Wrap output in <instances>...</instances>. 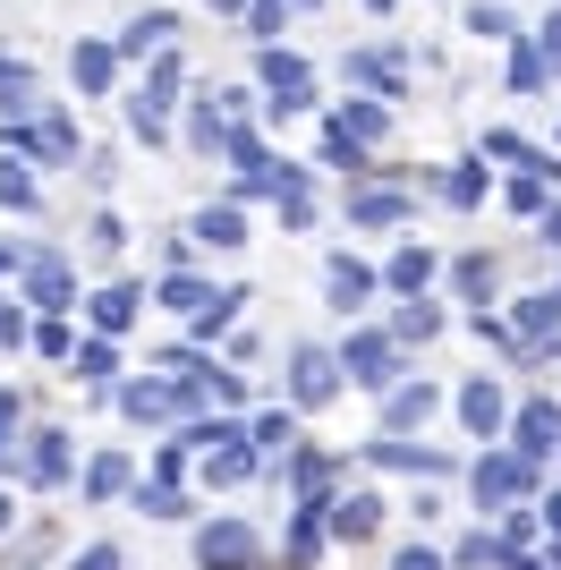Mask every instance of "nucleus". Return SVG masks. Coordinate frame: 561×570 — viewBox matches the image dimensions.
<instances>
[{"mask_svg":"<svg viewBox=\"0 0 561 570\" xmlns=\"http://www.w3.org/2000/svg\"><path fill=\"white\" fill-rule=\"evenodd\" d=\"M537 476H544V460H528V452H476L468 460V494H476V511L485 520H502V511H519V502L537 494Z\"/></svg>","mask_w":561,"mask_h":570,"instance_id":"1","label":"nucleus"},{"mask_svg":"<svg viewBox=\"0 0 561 570\" xmlns=\"http://www.w3.org/2000/svg\"><path fill=\"white\" fill-rule=\"evenodd\" d=\"M341 375H350L357 392H383V401H392L400 383H409V357H400V341H392V333L357 324V333L341 341Z\"/></svg>","mask_w":561,"mask_h":570,"instance_id":"2","label":"nucleus"},{"mask_svg":"<svg viewBox=\"0 0 561 570\" xmlns=\"http://www.w3.org/2000/svg\"><path fill=\"white\" fill-rule=\"evenodd\" d=\"M341 383H350V375H341V350H324V341H289V409H298V417H306V409H332V401H341Z\"/></svg>","mask_w":561,"mask_h":570,"instance_id":"3","label":"nucleus"},{"mask_svg":"<svg viewBox=\"0 0 561 570\" xmlns=\"http://www.w3.org/2000/svg\"><path fill=\"white\" fill-rule=\"evenodd\" d=\"M26 307L35 315H69L77 307V273H69V256H60V247H26Z\"/></svg>","mask_w":561,"mask_h":570,"instance_id":"4","label":"nucleus"},{"mask_svg":"<svg viewBox=\"0 0 561 570\" xmlns=\"http://www.w3.org/2000/svg\"><path fill=\"white\" fill-rule=\"evenodd\" d=\"M111 401L128 426H179V383L170 375H128V383H111Z\"/></svg>","mask_w":561,"mask_h":570,"instance_id":"5","label":"nucleus"},{"mask_svg":"<svg viewBox=\"0 0 561 570\" xmlns=\"http://www.w3.org/2000/svg\"><path fill=\"white\" fill-rule=\"evenodd\" d=\"M18 476L35 485V494H60V485L77 476V443H69L60 426H43V434H35V443L18 452Z\"/></svg>","mask_w":561,"mask_h":570,"instance_id":"6","label":"nucleus"},{"mask_svg":"<svg viewBox=\"0 0 561 570\" xmlns=\"http://www.w3.org/2000/svg\"><path fill=\"white\" fill-rule=\"evenodd\" d=\"M247 562H256L247 520H196V570H247Z\"/></svg>","mask_w":561,"mask_h":570,"instance_id":"7","label":"nucleus"},{"mask_svg":"<svg viewBox=\"0 0 561 570\" xmlns=\"http://www.w3.org/2000/svg\"><path fill=\"white\" fill-rule=\"evenodd\" d=\"M511 452H528V460H553V452H561V401H553V392L519 401V417H511Z\"/></svg>","mask_w":561,"mask_h":570,"instance_id":"8","label":"nucleus"},{"mask_svg":"<svg viewBox=\"0 0 561 570\" xmlns=\"http://www.w3.org/2000/svg\"><path fill=\"white\" fill-rule=\"evenodd\" d=\"M0 145H9V154H35V163H77V119L43 111L35 128H0Z\"/></svg>","mask_w":561,"mask_h":570,"instance_id":"9","label":"nucleus"},{"mask_svg":"<svg viewBox=\"0 0 561 570\" xmlns=\"http://www.w3.org/2000/svg\"><path fill=\"white\" fill-rule=\"evenodd\" d=\"M553 179H561V163L553 154H528V163L511 170V179H502V205H511V214H553Z\"/></svg>","mask_w":561,"mask_h":570,"instance_id":"10","label":"nucleus"},{"mask_svg":"<svg viewBox=\"0 0 561 570\" xmlns=\"http://www.w3.org/2000/svg\"><path fill=\"white\" fill-rule=\"evenodd\" d=\"M460 426L476 434V443H493V434L511 426V392L493 375H476V383H460Z\"/></svg>","mask_w":561,"mask_h":570,"instance_id":"11","label":"nucleus"},{"mask_svg":"<svg viewBox=\"0 0 561 570\" xmlns=\"http://www.w3.org/2000/svg\"><path fill=\"white\" fill-rule=\"evenodd\" d=\"M366 460L392 469V476H451V452H425V443H409V434H374Z\"/></svg>","mask_w":561,"mask_h":570,"instance_id":"12","label":"nucleus"},{"mask_svg":"<svg viewBox=\"0 0 561 570\" xmlns=\"http://www.w3.org/2000/svg\"><path fill=\"white\" fill-rule=\"evenodd\" d=\"M145 298H154L145 282H111V289H94V298H86V324H94L102 341H119L128 324H137V307H145Z\"/></svg>","mask_w":561,"mask_h":570,"instance_id":"13","label":"nucleus"},{"mask_svg":"<svg viewBox=\"0 0 561 570\" xmlns=\"http://www.w3.org/2000/svg\"><path fill=\"white\" fill-rule=\"evenodd\" d=\"M511 333H519V350H553L561 341V289H528L511 307Z\"/></svg>","mask_w":561,"mask_h":570,"instance_id":"14","label":"nucleus"},{"mask_svg":"<svg viewBox=\"0 0 561 570\" xmlns=\"http://www.w3.org/2000/svg\"><path fill=\"white\" fill-rule=\"evenodd\" d=\"M324 298H332L341 315H357V307L374 298V264H357L350 247H332V256H324Z\"/></svg>","mask_w":561,"mask_h":570,"instance_id":"15","label":"nucleus"},{"mask_svg":"<svg viewBox=\"0 0 561 570\" xmlns=\"http://www.w3.org/2000/svg\"><path fill=\"white\" fill-rule=\"evenodd\" d=\"M77 485H86V502H119V494H137V452H94Z\"/></svg>","mask_w":561,"mask_h":570,"instance_id":"16","label":"nucleus"},{"mask_svg":"<svg viewBox=\"0 0 561 570\" xmlns=\"http://www.w3.org/2000/svg\"><path fill=\"white\" fill-rule=\"evenodd\" d=\"M324 119L341 128V137H357V145H383V137H392V102H383V95H350L341 111H324Z\"/></svg>","mask_w":561,"mask_h":570,"instance_id":"17","label":"nucleus"},{"mask_svg":"<svg viewBox=\"0 0 561 570\" xmlns=\"http://www.w3.org/2000/svg\"><path fill=\"white\" fill-rule=\"evenodd\" d=\"M289 469V485H298V502H332V476H341V460L324 452V443H298V452L280 460Z\"/></svg>","mask_w":561,"mask_h":570,"instance_id":"18","label":"nucleus"},{"mask_svg":"<svg viewBox=\"0 0 561 570\" xmlns=\"http://www.w3.org/2000/svg\"><path fill=\"white\" fill-rule=\"evenodd\" d=\"M434 273H443V256H434V247H417V238H409V247H392V264H383V282H392L400 298H425V289H434Z\"/></svg>","mask_w":561,"mask_h":570,"instance_id":"19","label":"nucleus"},{"mask_svg":"<svg viewBox=\"0 0 561 570\" xmlns=\"http://www.w3.org/2000/svg\"><path fill=\"white\" fill-rule=\"evenodd\" d=\"M69 77H77V95H111V77H119V43H94V35H77Z\"/></svg>","mask_w":561,"mask_h":570,"instance_id":"20","label":"nucleus"},{"mask_svg":"<svg viewBox=\"0 0 561 570\" xmlns=\"http://www.w3.org/2000/svg\"><path fill=\"white\" fill-rule=\"evenodd\" d=\"M434 409H443V392H434V383H400L392 401H383V434H417Z\"/></svg>","mask_w":561,"mask_h":570,"instance_id":"21","label":"nucleus"},{"mask_svg":"<svg viewBox=\"0 0 561 570\" xmlns=\"http://www.w3.org/2000/svg\"><path fill=\"white\" fill-rule=\"evenodd\" d=\"M374 528H383V502H374L366 485H357V494H332V537H341V546H366Z\"/></svg>","mask_w":561,"mask_h":570,"instance_id":"22","label":"nucleus"},{"mask_svg":"<svg viewBox=\"0 0 561 570\" xmlns=\"http://www.w3.org/2000/svg\"><path fill=\"white\" fill-rule=\"evenodd\" d=\"M519 562H528V553H511L493 528H468L460 546H451V570H519Z\"/></svg>","mask_w":561,"mask_h":570,"instance_id":"23","label":"nucleus"},{"mask_svg":"<svg viewBox=\"0 0 561 570\" xmlns=\"http://www.w3.org/2000/svg\"><path fill=\"white\" fill-rule=\"evenodd\" d=\"M170 35H179V18H170V9H145V18L119 26V51H128V60H145V51H154V60H163Z\"/></svg>","mask_w":561,"mask_h":570,"instance_id":"24","label":"nucleus"},{"mask_svg":"<svg viewBox=\"0 0 561 570\" xmlns=\"http://www.w3.org/2000/svg\"><path fill=\"white\" fill-rule=\"evenodd\" d=\"M187 238H196V247H247V214L222 196V205H205V214L187 222Z\"/></svg>","mask_w":561,"mask_h":570,"instance_id":"25","label":"nucleus"},{"mask_svg":"<svg viewBox=\"0 0 561 570\" xmlns=\"http://www.w3.org/2000/svg\"><path fill=\"white\" fill-rule=\"evenodd\" d=\"M128 502H137V520H196V502H187V485H154V476H137V494H128Z\"/></svg>","mask_w":561,"mask_h":570,"instance_id":"26","label":"nucleus"},{"mask_svg":"<svg viewBox=\"0 0 561 570\" xmlns=\"http://www.w3.org/2000/svg\"><path fill=\"white\" fill-rule=\"evenodd\" d=\"M400 214H409V188H357L350 196V222H357V230H392Z\"/></svg>","mask_w":561,"mask_h":570,"instance_id":"27","label":"nucleus"},{"mask_svg":"<svg viewBox=\"0 0 561 570\" xmlns=\"http://www.w3.org/2000/svg\"><path fill=\"white\" fill-rule=\"evenodd\" d=\"M154 298H163V307H179L187 324H196V315H213V298H222V289L196 282V273H163V282H154Z\"/></svg>","mask_w":561,"mask_h":570,"instance_id":"28","label":"nucleus"},{"mask_svg":"<svg viewBox=\"0 0 561 570\" xmlns=\"http://www.w3.org/2000/svg\"><path fill=\"white\" fill-rule=\"evenodd\" d=\"M247 434H256V452H298V409L280 401V409H256V417H247Z\"/></svg>","mask_w":561,"mask_h":570,"instance_id":"29","label":"nucleus"},{"mask_svg":"<svg viewBox=\"0 0 561 570\" xmlns=\"http://www.w3.org/2000/svg\"><path fill=\"white\" fill-rule=\"evenodd\" d=\"M35 119H43V95H35V69L18 60V77L0 86V128H35Z\"/></svg>","mask_w":561,"mask_h":570,"instance_id":"30","label":"nucleus"},{"mask_svg":"<svg viewBox=\"0 0 561 570\" xmlns=\"http://www.w3.org/2000/svg\"><path fill=\"white\" fill-rule=\"evenodd\" d=\"M544 86H553V60H544L537 35H519L511 43V95H544Z\"/></svg>","mask_w":561,"mask_h":570,"instance_id":"31","label":"nucleus"},{"mask_svg":"<svg viewBox=\"0 0 561 570\" xmlns=\"http://www.w3.org/2000/svg\"><path fill=\"white\" fill-rule=\"evenodd\" d=\"M256 77L273 86V95H298V86H315V77H306V60H298V51H280V43H256Z\"/></svg>","mask_w":561,"mask_h":570,"instance_id":"32","label":"nucleus"},{"mask_svg":"<svg viewBox=\"0 0 561 570\" xmlns=\"http://www.w3.org/2000/svg\"><path fill=\"white\" fill-rule=\"evenodd\" d=\"M69 375L77 383H119V350L102 333H86V341H77V357H69Z\"/></svg>","mask_w":561,"mask_h":570,"instance_id":"33","label":"nucleus"},{"mask_svg":"<svg viewBox=\"0 0 561 570\" xmlns=\"http://www.w3.org/2000/svg\"><path fill=\"white\" fill-rule=\"evenodd\" d=\"M434 333H443V307H434V298H400V315H392L400 350H409V341H434Z\"/></svg>","mask_w":561,"mask_h":570,"instance_id":"34","label":"nucleus"},{"mask_svg":"<svg viewBox=\"0 0 561 570\" xmlns=\"http://www.w3.org/2000/svg\"><path fill=\"white\" fill-rule=\"evenodd\" d=\"M350 77L392 102V95H400V51H350Z\"/></svg>","mask_w":561,"mask_h":570,"instance_id":"35","label":"nucleus"},{"mask_svg":"<svg viewBox=\"0 0 561 570\" xmlns=\"http://www.w3.org/2000/svg\"><path fill=\"white\" fill-rule=\"evenodd\" d=\"M230 137H238V128L213 111V102H196V111H187V145H196V154H230Z\"/></svg>","mask_w":561,"mask_h":570,"instance_id":"36","label":"nucleus"},{"mask_svg":"<svg viewBox=\"0 0 561 570\" xmlns=\"http://www.w3.org/2000/svg\"><path fill=\"white\" fill-rule=\"evenodd\" d=\"M443 205H460V214H468V205H485V154L443 170Z\"/></svg>","mask_w":561,"mask_h":570,"instance_id":"37","label":"nucleus"},{"mask_svg":"<svg viewBox=\"0 0 561 570\" xmlns=\"http://www.w3.org/2000/svg\"><path fill=\"white\" fill-rule=\"evenodd\" d=\"M451 282L468 289V315H476L493 298V256H460V264H451Z\"/></svg>","mask_w":561,"mask_h":570,"instance_id":"38","label":"nucleus"},{"mask_svg":"<svg viewBox=\"0 0 561 570\" xmlns=\"http://www.w3.org/2000/svg\"><path fill=\"white\" fill-rule=\"evenodd\" d=\"M18 426H26V409H18V392H0V476H18Z\"/></svg>","mask_w":561,"mask_h":570,"instance_id":"39","label":"nucleus"},{"mask_svg":"<svg viewBox=\"0 0 561 570\" xmlns=\"http://www.w3.org/2000/svg\"><path fill=\"white\" fill-rule=\"evenodd\" d=\"M468 35H493V43H519V18L502 9V0H476V9H468Z\"/></svg>","mask_w":561,"mask_h":570,"instance_id":"40","label":"nucleus"},{"mask_svg":"<svg viewBox=\"0 0 561 570\" xmlns=\"http://www.w3.org/2000/svg\"><path fill=\"white\" fill-rule=\"evenodd\" d=\"M35 196H43V188H35V170H26L18 154H0V205H18V214H26Z\"/></svg>","mask_w":561,"mask_h":570,"instance_id":"41","label":"nucleus"},{"mask_svg":"<svg viewBox=\"0 0 561 570\" xmlns=\"http://www.w3.org/2000/svg\"><path fill=\"white\" fill-rule=\"evenodd\" d=\"M493 537H502L511 553H528V546L544 537V511H528V502H519V511H502V528H493Z\"/></svg>","mask_w":561,"mask_h":570,"instance_id":"42","label":"nucleus"},{"mask_svg":"<svg viewBox=\"0 0 561 570\" xmlns=\"http://www.w3.org/2000/svg\"><path fill=\"white\" fill-rule=\"evenodd\" d=\"M35 350L43 357H77V324L69 315H35Z\"/></svg>","mask_w":561,"mask_h":570,"instance_id":"43","label":"nucleus"},{"mask_svg":"<svg viewBox=\"0 0 561 570\" xmlns=\"http://www.w3.org/2000/svg\"><path fill=\"white\" fill-rule=\"evenodd\" d=\"M324 163H332V170H350V179H357V170H366V145H357V137H341V128L324 119Z\"/></svg>","mask_w":561,"mask_h":570,"instance_id":"44","label":"nucleus"},{"mask_svg":"<svg viewBox=\"0 0 561 570\" xmlns=\"http://www.w3.org/2000/svg\"><path fill=\"white\" fill-rule=\"evenodd\" d=\"M35 307H18V298H0V350H35V324H26Z\"/></svg>","mask_w":561,"mask_h":570,"instance_id":"45","label":"nucleus"},{"mask_svg":"<svg viewBox=\"0 0 561 570\" xmlns=\"http://www.w3.org/2000/svg\"><path fill=\"white\" fill-rule=\"evenodd\" d=\"M238 298H247V289H222V298H213V315H196V341L230 333V324H238Z\"/></svg>","mask_w":561,"mask_h":570,"instance_id":"46","label":"nucleus"},{"mask_svg":"<svg viewBox=\"0 0 561 570\" xmlns=\"http://www.w3.org/2000/svg\"><path fill=\"white\" fill-rule=\"evenodd\" d=\"M247 26H256V43H280V26H289V0H256V9H247Z\"/></svg>","mask_w":561,"mask_h":570,"instance_id":"47","label":"nucleus"},{"mask_svg":"<svg viewBox=\"0 0 561 570\" xmlns=\"http://www.w3.org/2000/svg\"><path fill=\"white\" fill-rule=\"evenodd\" d=\"M468 333L485 341V350H519V333H511V324H502V315H485V307L468 315Z\"/></svg>","mask_w":561,"mask_h":570,"instance_id":"48","label":"nucleus"},{"mask_svg":"<svg viewBox=\"0 0 561 570\" xmlns=\"http://www.w3.org/2000/svg\"><path fill=\"white\" fill-rule=\"evenodd\" d=\"M205 383H213V401H222V409L247 401V375H238V366H205Z\"/></svg>","mask_w":561,"mask_h":570,"instance_id":"49","label":"nucleus"},{"mask_svg":"<svg viewBox=\"0 0 561 570\" xmlns=\"http://www.w3.org/2000/svg\"><path fill=\"white\" fill-rule=\"evenodd\" d=\"M69 570H128V553L102 537V546H86V553H69Z\"/></svg>","mask_w":561,"mask_h":570,"instance_id":"50","label":"nucleus"},{"mask_svg":"<svg viewBox=\"0 0 561 570\" xmlns=\"http://www.w3.org/2000/svg\"><path fill=\"white\" fill-rule=\"evenodd\" d=\"M306 111H315V86H298V95H273V102H264V119H306Z\"/></svg>","mask_w":561,"mask_h":570,"instance_id":"51","label":"nucleus"},{"mask_svg":"<svg viewBox=\"0 0 561 570\" xmlns=\"http://www.w3.org/2000/svg\"><path fill=\"white\" fill-rule=\"evenodd\" d=\"M485 163H511L519 170V163H528V145H519L511 128H493V137H485Z\"/></svg>","mask_w":561,"mask_h":570,"instance_id":"52","label":"nucleus"},{"mask_svg":"<svg viewBox=\"0 0 561 570\" xmlns=\"http://www.w3.org/2000/svg\"><path fill=\"white\" fill-rule=\"evenodd\" d=\"M392 570H451V553H434V546H400Z\"/></svg>","mask_w":561,"mask_h":570,"instance_id":"53","label":"nucleus"},{"mask_svg":"<svg viewBox=\"0 0 561 570\" xmlns=\"http://www.w3.org/2000/svg\"><path fill=\"white\" fill-rule=\"evenodd\" d=\"M119 238H128V230H119L111 214H94V256H119Z\"/></svg>","mask_w":561,"mask_h":570,"instance_id":"54","label":"nucleus"},{"mask_svg":"<svg viewBox=\"0 0 561 570\" xmlns=\"http://www.w3.org/2000/svg\"><path fill=\"white\" fill-rule=\"evenodd\" d=\"M537 43H544V60L561 69V9H544V26H537Z\"/></svg>","mask_w":561,"mask_h":570,"instance_id":"55","label":"nucleus"},{"mask_svg":"<svg viewBox=\"0 0 561 570\" xmlns=\"http://www.w3.org/2000/svg\"><path fill=\"white\" fill-rule=\"evenodd\" d=\"M26 273V247H0V282H18Z\"/></svg>","mask_w":561,"mask_h":570,"instance_id":"56","label":"nucleus"},{"mask_svg":"<svg viewBox=\"0 0 561 570\" xmlns=\"http://www.w3.org/2000/svg\"><path fill=\"white\" fill-rule=\"evenodd\" d=\"M544 247H561V205H553V214H544Z\"/></svg>","mask_w":561,"mask_h":570,"instance_id":"57","label":"nucleus"},{"mask_svg":"<svg viewBox=\"0 0 561 570\" xmlns=\"http://www.w3.org/2000/svg\"><path fill=\"white\" fill-rule=\"evenodd\" d=\"M238 9H256V0H213V18H238Z\"/></svg>","mask_w":561,"mask_h":570,"instance_id":"58","label":"nucleus"},{"mask_svg":"<svg viewBox=\"0 0 561 570\" xmlns=\"http://www.w3.org/2000/svg\"><path fill=\"white\" fill-rule=\"evenodd\" d=\"M544 528H553V537H561V494H553V502H544Z\"/></svg>","mask_w":561,"mask_h":570,"instance_id":"59","label":"nucleus"},{"mask_svg":"<svg viewBox=\"0 0 561 570\" xmlns=\"http://www.w3.org/2000/svg\"><path fill=\"white\" fill-rule=\"evenodd\" d=\"M9 520H18V502H9V494H0V537H9Z\"/></svg>","mask_w":561,"mask_h":570,"instance_id":"60","label":"nucleus"},{"mask_svg":"<svg viewBox=\"0 0 561 570\" xmlns=\"http://www.w3.org/2000/svg\"><path fill=\"white\" fill-rule=\"evenodd\" d=\"M366 9H374V18H392V9H400V0H366Z\"/></svg>","mask_w":561,"mask_h":570,"instance_id":"61","label":"nucleus"},{"mask_svg":"<svg viewBox=\"0 0 561 570\" xmlns=\"http://www.w3.org/2000/svg\"><path fill=\"white\" fill-rule=\"evenodd\" d=\"M9 77H18V60H0V86H9Z\"/></svg>","mask_w":561,"mask_h":570,"instance_id":"62","label":"nucleus"},{"mask_svg":"<svg viewBox=\"0 0 561 570\" xmlns=\"http://www.w3.org/2000/svg\"><path fill=\"white\" fill-rule=\"evenodd\" d=\"M289 9H324V0H289Z\"/></svg>","mask_w":561,"mask_h":570,"instance_id":"63","label":"nucleus"},{"mask_svg":"<svg viewBox=\"0 0 561 570\" xmlns=\"http://www.w3.org/2000/svg\"><path fill=\"white\" fill-rule=\"evenodd\" d=\"M519 570H553V562H519Z\"/></svg>","mask_w":561,"mask_h":570,"instance_id":"64","label":"nucleus"}]
</instances>
